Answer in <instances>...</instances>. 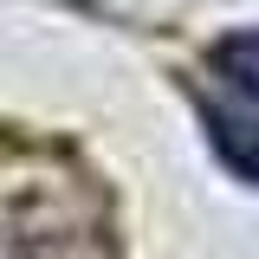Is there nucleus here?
<instances>
[{"mask_svg":"<svg viewBox=\"0 0 259 259\" xmlns=\"http://www.w3.org/2000/svg\"><path fill=\"white\" fill-rule=\"evenodd\" d=\"M214 71H221L227 84H240L246 97H259V26L253 32H227L221 46H214Z\"/></svg>","mask_w":259,"mask_h":259,"instance_id":"nucleus-2","label":"nucleus"},{"mask_svg":"<svg viewBox=\"0 0 259 259\" xmlns=\"http://www.w3.org/2000/svg\"><path fill=\"white\" fill-rule=\"evenodd\" d=\"M207 123H214V149H221L246 182H259V123L253 117H233V110H214Z\"/></svg>","mask_w":259,"mask_h":259,"instance_id":"nucleus-1","label":"nucleus"}]
</instances>
